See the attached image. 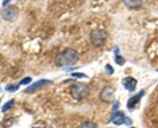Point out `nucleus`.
<instances>
[{
  "label": "nucleus",
  "mask_w": 158,
  "mask_h": 128,
  "mask_svg": "<svg viewBox=\"0 0 158 128\" xmlns=\"http://www.w3.org/2000/svg\"><path fill=\"white\" fill-rule=\"evenodd\" d=\"M79 59L80 55L77 51L72 49H68L57 54L54 60V63L58 66H67L76 64Z\"/></svg>",
  "instance_id": "nucleus-1"
},
{
  "label": "nucleus",
  "mask_w": 158,
  "mask_h": 128,
  "mask_svg": "<svg viewBox=\"0 0 158 128\" xmlns=\"http://www.w3.org/2000/svg\"><path fill=\"white\" fill-rule=\"evenodd\" d=\"M89 91H90V89L88 84L83 82H80L71 87L70 93L75 100H80L86 98L89 95Z\"/></svg>",
  "instance_id": "nucleus-2"
},
{
  "label": "nucleus",
  "mask_w": 158,
  "mask_h": 128,
  "mask_svg": "<svg viewBox=\"0 0 158 128\" xmlns=\"http://www.w3.org/2000/svg\"><path fill=\"white\" fill-rule=\"evenodd\" d=\"M107 38V32L103 29H95L90 33V40L93 45L97 47L102 46Z\"/></svg>",
  "instance_id": "nucleus-3"
},
{
  "label": "nucleus",
  "mask_w": 158,
  "mask_h": 128,
  "mask_svg": "<svg viewBox=\"0 0 158 128\" xmlns=\"http://www.w3.org/2000/svg\"><path fill=\"white\" fill-rule=\"evenodd\" d=\"M19 15V10L15 6H10L4 8L1 11V16L4 20L9 22H14L17 19Z\"/></svg>",
  "instance_id": "nucleus-4"
},
{
  "label": "nucleus",
  "mask_w": 158,
  "mask_h": 128,
  "mask_svg": "<svg viewBox=\"0 0 158 128\" xmlns=\"http://www.w3.org/2000/svg\"><path fill=\"white\" fill-rule=\"evenodd\" d=\"M110 121H113L114 124L116 125H121L124 123L125 125L129 126L132 123V120L129 117H126L124 113L122 112V111H117L114 114H112Z\"/></svg>",
  "instance_id": "nucleus-5"
},
{
  "label": "nucleus",
  "mask_w": 158,
  "mask_h": 128,
  "mask_svg": "<svg viewBox=\"0 0 158 128\" xmlns=\"http://www.w3.org/2000/svg\"><path fill=\"white\" fill-rule=\"evenodd\" d=\"M52 82L50 81L49 80H46V79H43V80H40L38 81L35 82L34 83H32V85H30L29 86H28L26 89L24 90V93H32L35 92V91L39 90L41 88H43V86H46V85L52 84Z\"/></svg>",
  "instance_id": "nucleus-6"
},
{
  "label": "nucleus",
  "mask_w": 158,
  "mask_h": 128,
  "mask_svg": "<svg viewBox=\"0 0 158 128\" xmlns=\"http://www.w3.org/2000/svg\"><path fill=\"white\" fill-rule=\"evenodd\" d=\"M114 90L111 86H107L102 89L100 93V99L105 103H112L114 100Z\"/></svg>",
  "instance_id": "nucleus-7"
},
{
  "label": "nucleus",
  "mask_w": 158,
  "mask_h": 128,
  "mask_svg": "<svg viewBox=\"0 0 158 128\" xmlns=\"http://www.w3.org/2000/svg\"><path fill=\"white\" fill-rule=\"evenodd\" d=\"M137 80L131 76H127L122 80V84L129 92H134L137 86Z\"/></svg>",
  "instance_id": "nucleus-8"
},
{
  "label": "nucleus",
  "mask_w": 158,
  "mask_h": 128,
  "mask_svg": "<svg viewBox=\"0 0 158 128\" xmlns=\"http://www.w3.org/2000/svg\"><path fill=\"white\" fill-rule=\"evenodd\" d=\"M143 95H144V91L140 90L137 95L134 96V97H132L131 98H130L127 101V105L128 109H134L136 105L140 101V100H141V98L143 97Z\"/></svg>",
  "instance_id": "nucleus-9"
},
{
  "label": "nucleus",
  "mask_w": 158,
  "mask_h": 128,
  "mask_svg": "<svg viewBox=\"0 0 158 128\" xmlns=\"http://www.w3.org/2000/svg\"><path fill=\"white\" fill-rule=\"evenodd\" d=\"M123 2L127 7L131 9H139L143 5L142 0H123Z\"/></svg>",
  "instance_id": "nucleus-10"
},
{
  "label": "nucleus",
  "mask_w": 158,
  "mask_h": 128,
  "mask_svg": "<svg viewBox=\"0 0 158 128\" xmlns=\"http://www.w3.org/2000/svg\"><path fill=\"white\" fill-rule=\"evenodd\" d=\"M77 128H98V126L94 122L85 121L82 123Z\"/></svg>",
  "instance_id": "nucleus-11"
},
{
  "label": "nucleus",
  "mask_w": 158,
  "mask_h": 128,
  "mask_svg": "<svg viewBox=\"0 0 158 128\" xmlns=\"http://www.w3.org/2000/svg\"><path fill=\"white\" fill-rule=\"evenodd\" d=\"M115 63L117 64L120 65V66H122L125 63V60L121 56L119 55V53H117L116 55V59H115Z\"/></svg>",
  "instance_id": "nucleus-12"
},
{
  "label": "nucleus",
  "mask_w": 158,
  "mask_h": 128,
  "mask_svg": "<svg viewBox=\"0 0 158 128\" xmlns=\"http://www.w3.org/2000/svg\"><path fill=\"white\" fill-rule=\"evenodd\" d=\"M13 103H14L13 100H9V102H7V103H6V104H4V106H2V112H6V110H8V109H9V108L13 105Z\"/></svg>",
  "instance_id": "nucleus-13"
},
{
  "label": "nucleus",
  "mask_w": 158,
  "mask_h": 128,
  "mask_svg": "<svg viewBox=\"0 0 158 128\" xmlns=\"http://www.w3.org/2000/svg\"><path fill=\"white\" fill-rule=\"evenodd\" d=\"M19 85L18 86H13V85H10V86H8L6 87V91H9L10 93H13L15 91H16L17 89H19Z\"/></svg>",
  "instance_id": "nucleus-14"
},
{
  "label": "nucleus",
  "mask_w": 158,
  "mask_h": 128,
  "mask_svg": "<svg viewBox=\"0 0 158 128\" xmlns=\"http://www.w3.org/2000/svg\"><path fill=\"white\" fill-rule=\"evenodd\" d=\"M31 81H32V78H30V77H26V78H24L23 80H22V81L20 82V84L27 85L29 84Z\"/></svg>",
  "instance_id": "nucleus-15"
},
{
  "label": "nucleus",
  "mask_w": 158,
  "mask_h": 128,
  "mask_svg": "<svg viewBox=\"0 0 158 128\" xmlns=\"http://www.w3.org/2000/svg\"><path fill=\"white\" fill-rule=\"evenodd\" d=\"M105 69H106V72H107L109 74H110V75H111V74L114 73V68H113L112 66H110V64H106V67H105Z\"/></svg>",
  "instance_id": "nucleus-16"
},
{
  "label": "nucleus",
  "mask_w": 158,
  "mask_h": 128,
  "mask_svg": "<svg viewBox=\"0 0 158 128\" xmlns=\"http://www.w3.org/2000/svg\"><path fill=\"white\" fill-rule=\"evenodd\" d=\"M72 76H76V77H80V78H83V77H84V78H87V76L85 75L84 73H83V72H73V73H72Z\"/></svg>",
  "instance_id": "nucleus-17"
},
{
  "label": "nucleus",
  "mask_w": 158,
  "mask_h": 128,
  "mask_svg": "<svg viewBox=\"0 0 158 128\" xmlns=\"http://www.w3.org/2000/svg\"><path fill=\"white\" fill-rule=\"evenodd\" d=\"M11 0H4L2 2V6H4V7H6V6H7L8 5H9V3L10 2Z\"/></svg>",
  "instance_id": "nucleus-18"
},
{
  "label": "nucleus",
  "mask_w": 158,
  "mask_h": 128,
  "mask_svg": "<svg viewBox=\"0 0 158 128\" xmlns=\"http://www.w3.org/2000/svg\"><path fill=\"white\" fill-rule=\"evenodd\" d=\"M32 128H43V127H42V126H33V127Z\"/></svg>",
  "instance_id": "nucleus-19"
},
{
  "label": "nucleus",
  "mask_w": 158,
  "mask_h": 128,
  "mask_svg": "<svg viewBox=\"0 0 158 128\" xmlns=\"http://www.w3.org/2000/svg\"><path fill=\"white\" fill-rule=\"evenodd\" d=\"M94 1H98V0H94Z\"/></svg>",
  "instance_id": "nucleus-20"
},
{
  "label": "nucleus",
  "mask_w": 158,
  "mask_h": 128,
  "mask_svg": "<svg viewBox=\"0 0 158 128\" xmlns=\"http://www.w3.org/2000/svg\"><path fill=\"white\" fill-rule=\"evenodd\" d=\"M157 72H158V69H157Z\"/></svg>",
  "instance_id": "nucleus-21"
},
{
  "label": "nucleus",
  "mask_w": 158,
  "mask_h": 128,
  "mask_svg": "<svg viewBox=\"0 0 158 128\" xmlns=\"http://www.w3.org/2000/svg\"><path fill=\"white\" fill-rule=\"evenodd\" d=\"M131 128H135V127H131Z\"/></svg>",
  "instance_id": "nucleus-22"
}]
</instances>
